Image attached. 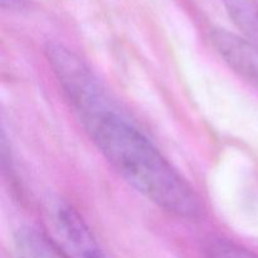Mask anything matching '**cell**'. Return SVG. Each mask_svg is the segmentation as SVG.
Here are the masks:
<instances>
[{
  "mask_svg": "<svg viewBox=\"0 0 258 258\" xmlns=\"http://www.w3.org/2000/svg\"><path fill=\"white\" fill-rule=\"evenodd\" d=\"M211 43L224 62L258 90V49L241 35L226 29L211 32Z\"/></svg>",
  "mask_w": 258,
  "mask_h": 258,
  "instance_id": "3957f363",
  "label": "cell"
},
{
  "mask_svg": "<svg viewBox=\"0 0 258 258\" xmlns=\"http://www.w3.org/2000/svg\"><path fill=\"white\" fill-rule=\"evenodd\" d=\"M204 253L207 258H258L248 249L224 238L209 239L204 247Z\"/></svg>",
  "mask_w": 258,
  "mask_h": 258,
  "instance_id": "8992f818",
  "label": "cell"
},
{
  "mask_svg": "<svg viewBox=\"0 0 258 258\" xmlns=\"http://www.w3.org/2000/svg\"><path fill=\"white\" fill-rule=\"evenodd\" d=\"M242 37L258 49V4L254 0H222Z\"/></svg>",
  "mask_w": 258,
  "mask_h": 258,
  "instance_id": "277c9868",
  "label": "cell"
},
{
  "mask_svg": "<svg viewBox=\"0 0 258 258\" xmlns=\"http://www.w3.org/2000/svg\"><path fill=\"white\" fill-rule=\"evenodd\" d=\"M44 236L60 258H107L80 213L63 199L43 207Z\"/></svg>",
  "mask_w": 258,
  "mask_h": 258,
  "instance_id": "7a4b0ae2",
  "label": "cell"
},
{
  "mask_svg": "<svg viewBox=\"0 0 258 258\" xmlns=\"http://www.w3.org/2000/svg\"><path fill=\"white\" fill-rule=\"evenodd\" d=\"M15 258H60L44 233L22 228L15 236Z\"/></svg>",
  "mask_w": 258,
  "mask_h": 258,
  "instance_id": "5b68a950",
  "label": "cell"
},
{
  "mask_svg": "<svg viewBox=\"0 0 258 258\" xmlns=\"http://www.w3.org/2000/svg\"><path fill=\"white\" fill-rule=\"evenodd\" d=\"M3 8L9 10H20L27 5L25 0H2Z\"/></svg>",
  "mask_w": 258,
  "mask_h": 258,
  "instance_id": "52a82bcc",
  "label": "cell"
},
{
  "mask_svg": "<svg viewBox=\"0 0 258 258\" xmlns=\"http://www.w3.org/2000/svg\"><path fill=\"white\" fill-rule=\"evenodd\" d=\"M45 57L73 113L113 169L164 212L199 218L203 208L194 189L111 97L93 71L59 43H48Z\"/></svg>",
  "mask_w": 258,
  "mask_h": 258,
  "instance_id": "6da1fadb",
  "label": "cell"
}]
</instances>
